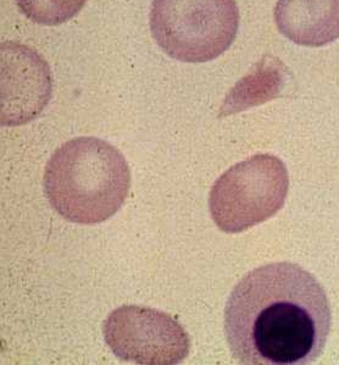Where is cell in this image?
<instances>
[{"label": "cell", "instance_id": "6da1fadb", "mask_svg": "<svg viewBox=\"0 0 339 365\" xmlns=\"http://www.w3.org/2000/svg\"><path fill=\"white\" fill-rule=\"evenodd\" d=\"M331 322L321 284L287 262L248 272L226 303V340L241 364L314 363L326 346Z\"/></svg>", "mask_w": 339, "mask_h": 365}, {"label": "cell", "instance_id": "7a4b0ae2", "mask_svg": "<svg viewBox=\"0 0 339 365\" xmlns=\"http://www.w3.org/2000/svg\"><path fill=\"white\" fill-rule=\"evenodd\" d=\"M44 193L60 217L80 225L108 220L131 186L123 154L97 137H78L56 149L44 171Z\"/></svg>", "mask_w": 339, "mask_h": 365}, {"label": "cell", "instance_id": "3957f363", "mask_svg": "<svg viewBox=\"0 0 339 365\" xmlns=\"http://www.w3.org/2000/svg\"><path fill=\"white\" fill-rule=\"evenodd\" d=\"M149 25L170 58L207 63L232 46L239 10L236 0H154Z\"/></svg>", "mask_w": 339, "mask_h": 365}, {"label": "cell", "instance_id": "277c9868", "mask_svg": "<svg viewBox=\"0 0 339 365\" xmlns=\"http://www.w3.org/2000/svg\"><path fill=\"white\" fill-rule=\"evenodd\" d=\"M289 188L287 168L272 154H258L221 175L209 195L212 220L226 234H239L273 217Z\"/></svg>", "mask_w": 339, "mask_h": 365}, {"label": "cell", "instance_id": "5b68a950", "mask_svg": "<svg viewBox=\"0 0 339 365\" xmlns=\"http://www.w3.org/2000/svg\"><path fill=\"white\" fill-rule=\"evenodd\" d=\"M103 335L116 357L136 364H179L191 349L189 336L177 320L145 306L113 310L103 324Z\"/></svg>", "mask_w": 339, "mask_h": 365}, {"label": "cell", "instance_id": "8992f818", "mask_svg": "<svg viewBox=\"0 0 339 365\" xmlns=\"http://www.w3.org/2000/svg\"><path fill=\"white\" fill-rule=\"evenodd\" d=\"M1 125L36 119L51 97V68L41 54L16 42L1 44Z\"/></svg>", "mask_w": 339, "mask_h": 365}, {"label": "cell", "instance_id": "52a82bcc", "mask_svg": "<svg viewBox=\"0 0 339 365\" xmlns=\"http://www.w3.org/2000/svg\"><path fill=\"white\" fill-rule=\"evenodd\" d=\"M275 21L293 43L323 47L339 38V0H278Z\"/></svg>", "mask_w": 339, "mask_h": 365}, {"label": "cell", "instance_id": "ba28073f", "mask_svg": "<svg viewBox=\"0 0 339 365\" xmlns=\"http://www.w3.org/2000/svg\"><path fill=\"white\" fill-rule=\"evenodd\" d=\"M286 68L277 58H263L246 76L238 81L221 106L220 116L246 110L268 102L281 93Z\"/></svg>", "mask_w": 339, "mask_h": 365}, {"label": "cell", "instance_id": "9c48e42d", "mask_svg": "<svg viewBox=\"0 0 339 365\" xmlns=\"http://www.w3.org/2000/svg\"><path fill=\"white\" fill-rule=\"evenodd\" d=\"M87 0H16L17 6L32 22L58 26L81 11Z\"/></svg>", "mask_w": 339, "mask_h": 365}]
</instances>
